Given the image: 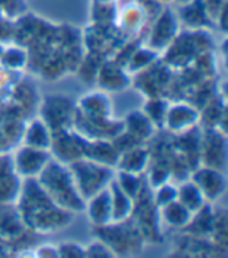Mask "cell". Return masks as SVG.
I'll return each instance as SVG.
<instances>
[{
  "instance_id": "1",
  "label": "cell",
  "mask_w": 228,
  "mask_h": 258,
  "mask_svg": "<svg viewBox=\"0 0 228 258\" xmlns=\"http://www.w3.org/2000/svg\"><path fill=\"white\" fill-rule=\"evenodd\" d=\"M195 183L199 185V189L202 191V194L209 197V199H214V197L220 196L225 188L223 177L219 172L209 171V169H203L197 174Z\"/></svg>"
}]
</instances>
